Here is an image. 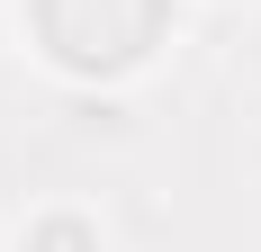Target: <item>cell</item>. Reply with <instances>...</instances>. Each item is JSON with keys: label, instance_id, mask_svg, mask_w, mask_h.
Segmentation results:
<instances>
[{"label": "cell", "instance_id": "2", "mask_svg": "<svg viewBox=\"0 0 261 252\" xmlns=\"http://www.w3.org/2000/svg\"><path fill=\"white\" fill-rule=\"evenodd\" d=\"M18 252H99V234H90V216H36Z\"/></svg>", "mask_w": 261, "mask_h": 252}, {"label": "cell", "instance_id": "1", "mask_svg": "<svg viewBox=\"0 0 261 252\" xmlns=\"http://www.w3.org/2000/svg\"><path fill=\"white\" fill-rule=\"evenodd\" d=\"M171 27V0H36V36L63 72H135Z\"/></svg>", "mask_w": 261, "mask_h": 252}]
</instances>
